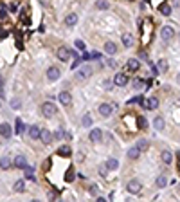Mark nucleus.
<instances>
[{"label":"nucleus","instance_id":"1","mask_svg":"<svg viewBox=\"0 0 180 202\" xmlns=\"http://www.w3.org/2000/svg\"><path fill=\"white\" fill-rule=\"evenodd\" d=\"M151 36H153L151 20H144V23H142V45H148L151 42Z\"/></svg>","mask_w":180,"mask_h":202},{"label":"nucleus","instance_id":"2","mask_svg":"<svg viewBox=\"0 0 180 202\" xmlns=\"http://www.w3.org/2000/svg\"><path fill=\"white\" fill-rule=\"evenodd\" d=\"M92 70H94V69H92L90 65H87V63H85V65H81V67H79V70H78L76 78H78V79H87V78H90V76H92Z\"/></svg>","mask_w":180,"mask_h":202},{"label":"nucleus","instance_id":"3","mask_svg":"<svg viewBox=\"0 0 180 202\" xmlns=\"http://www.w3.org/2000/svg\"><path fill=\"white\" fill-rule=\"evenodd\" d=\"M126 190L130 191V193H133V195H137V193H141V190H142V184L137 181V179H132L128 184H126Z\"/></svg>","mask_w":180,"mask_h":202},{"label":"nucleus","instance_id":"4","mask_svg":"<svg viewBox=\"0 0 180 202\" xmlns=\"http://www.w3.org/2000/svg\"><path fill=\"white\" fill-rule=\"evenodd\" d=\"M160 36H162V40H164V42L171 40V38L175 36V31H173V27H171V25H164V27L160 29Z\"/></svg>","mask_w":180,"mask_h":202},{"label":"nucleus","instance_id":"5","mask_svg":"<svg viewBox=\"0 0 180 202\" xmlns=\"http://www.w3.org/2000/svg\"><path fill=\"white\" fill-rule=\"evenodd\" d=\"M41 112H43L45 117H52V116L56 114V107H54L52 103H43V105H41Z\"/></svg>","mask_w":180,"mask_h":202},{"label":"nucleus","instance_id":"6","mask_svg":"<svg viewBox=\"0 0 180 202\" xmlns=\"http://www.w3.org/2000/svg\"><path fill=\"white\" fill-rule=\"evenodd\" d=\"M70 56H72V51H70L69 47H59V49H58V58H59L61 61H69Z\"/></svg>","mask_w":180,"mask_h":202},{"label":"nucleus","instance_id":"7","mask_svg":"<svg viewBox=\"0 0 180 202\" xmlns=\"http://www.w3.org/2000/svg\"><path fill=\"white\" fill-rule=\"evenodd\" d=\"M88 139H90L92 143H101V139H103V132H101V128H92Z\"/></svg>","mask_w":180,"mask_h":202},{"label":"nucleus","instance_id":"8","mask_svg":"<svg viewBox=\"0 0 180 202\" xmlns=\"http://www.w3.org/2000/svg\"><path fill=\"white\" fill-rule=\"evenodd\" d=\"M112 110H114V107L108 105V103H101V105H99V114H101L103 117H110V116H112Z\"/></svg>","mask_w":180,"mask_h":202},{"label":"nucleus","instance_id":"9","mask_svg":"<svg viewBox=\"0 0 180 202\" xmlns=\"http://www.w3.org/2000/svg\"><path fill=\"white\" fill-rule=\"evenodd\" d=\"M0 135L5 137V139H9V137L13 135V130H11V125H9V123H2V125H0Z\"/></svg>","mask_w":180,"mask_h":202},{"label":"nucleus","instance_id":"10","mask_svg":"<svg viewBox=\"0 0 180 202\" xmlns=\"http://www.w3.org/2000/svg\"><path fill=\"white\" fill-rule=\"evenodd\" d=\"M59 76H61L59 69H56V67H49V69H47V78H49L50 81H56Z\"/></svg>","mask_w":180,"mask_h":202},{"label":"nucleus","instance_id":"11","mask_svg":"<svg viewBox=\"0 0 180 202\" xmlns=\"http://www.w3.org/2000/svg\"><path fill=\"white\" fill-rule=\"evenodd\" d=\"M58 99H59V103H61L63 107H69V105L72 103V96H70L69 92H59Z\"/></svg>","mask_w":180,"mask_h":202},{"label":"nucleus","instance_id":"12","mask_svg":"<svg viewBox=\"0 0 180 202\" xmlns=\"http://www.w3.org/2000/svg\"><path fill=\"white\" fill-rule=\"evenodd\" d=\"M78 23V14L76 13H69L67 16H65V25L67 27H74Z\"/></svg>","mask_w":180,"mask_h":202},{"label":"nucleus","instance_id":"13","mask_svg":"<svg viewBox=\"0 0 180 202\" xmlns=\"http://www.w3.org/2000/svg\"><path fill=\"white\" fill-rule=\"evenodd\" d=\"M114 83L119 85V87H124V85L128 83V76L123 74V72H119V74H115V78H114Z\"/></svg>","mask_w":180,"mask_h":202},{"label":"nucleus","instance_id":"14","mask_svg":"<svg viewBox=\"0 0 180 202\" xmlns=\"http://www.w3.org/2000/svg\"><path fill=\"white\" fill-rule=\"evenodd\" d=\"M13 166H14V168H25V166H27V159H25L23 155H16L14 161H13Z\"/></svg>","mask_w":180,"mask_h":202},{"label":"nucleus","instance_id":"15","mask_svg":"<svg viewBox=\"0 0 180 202\" xmlns=\"http://www.w3.org/2000/svg\"><path fill=\"white\" fill-rule=\"evenodd\" d=\"M40 139H41L45 145H50V143H52V134H50L47 128H43V130H41V134H40Z\"/></svg>","mask_w":180,"mask_h":202},{"label":"nucleus","instance_id":"16","mask_svg":"<svg viewBox=\"0 0 180 202\" xmlns=\"http://www.w3.org/2000/svg\"><path fill=\"white\" fill-rule=\"evenodd\" d=\"M40 134H41V130H40L36 125L29 126V137H31V139H40Z\"/></svg>","mask_w":180,"mask_h":202},{"label":"nucleus","instance_id":"17","mask_svg":"<svg viewBox=\"0 0 180 202\" xmlns=\"http://www.w3.org/2000/svg\"><path fill=\"white\" fill-rule=\"evenodd\" d=\"M106 168H108L110 172H115V170L119 168V161H117L115 157H110V159L106 161Z\"/></svg>","mask_w":180,"mask_h":202},{"label":"nucleus","instance_id":"18","mask_svg":"<svg viewBox=\"0 0 180 202\" xmlns=\"http://www.w3.org/2000/svg\"><path fill=\"white\" fill-rule=\"evenodd\" d=\"M160 159H162L164 164H171V163H173V155H171V152H168V150H164V152L160 154Z\"/></svg>","mask_w":180,"mask_h":202},{"label":"nucleus","instance_id":"19","mask_svg":"<svg viewBox=\"0 0 180 202\" xmlns=\"http://www.w3.org/2000/svg\"><path fill=\"white\" fill-rule=\"evenodd\" d=\"M139 155H141V148L139 146H132L128 150V157L130 159H139Z\"/></svg>","mask_w":180,"mask_h":202},{"label":"nucleus","instance_id":"20","mask_svg":"<svg viewBox=\"0 0 180 202\" xmlns=\"http://www.w3.org/2000/svg\"><path fill=\"white\" fill-rule=\"evenodd\" d=\"M159 11H160L164 16H169V14H171V5L164 2V4H160V5H159Z\"/></svg>","mask_w":180,"mask_h":202},{"label":"nucleus","instance_id":"21","mask_svg":"<svg viewBox=\"0 0 180 202\" xmlns=\"http://www.w3.org/2000/svg\"><path fill=\"white\" fill-rule=\"evenodd\" d=\"M105 51H106L108 54H112V56H114V54L117 52V47H115V43H114V42H106V43H105Z\"/></svg>","mask_w":180,"mask_h":202},{"label":"nucleus","instance_id":"22","mask_svg":"<svg viewBox=\"0 0 180 202\" xmlns=\"http://www.w3.org/2000/svg\"><path fill=\"white\" fill-rule=\"evenodd\" d=\"M11 166H13V163H11L9 157H0V168L2 170H9Z\"/></svg>","mask_w":180,"mask_h":202},{"label":"nucleus","instance_id":"23","mask_svg":"<svg viewBox=\"0 0 180 202\" xmlns=\"http://www.w3.org/2000/svg\"><path fill=\"white\" fill-rule=\"evenodd\" d=\"M126 67H128V70H132V72H135V70H139V61L137 60H128V63H126Z\"/></svg>","mask_w":180,"mask_h":202},{"label":"nucleus","instance_id":"24","mask_svg":"<svg viewBox=\"0 0 180 202\" xmlns=\"http://www.w3.org/2000/svg\"><path fill=\"white\" fill-rule=\"evenodd\" d=\"M23 170H25V172H23V173H25V179H29V181H34V168H31V166H25Z\"/></svg>","mask_w":180,"mask_h":202},{"label":"nucleus","instance_id":"25","mask_svg":"<svg viewBox=\"0 0 180 202\" xmlns=\"http://www.w3.org/2000/svg\"><path fill=\"white\" fill-rule=\"evenodd\" d=\"M157 69H159L160 72H168V60H159Z\"/></svg>","mask_w":180,"mask_h":202},{"label":"nucleus","instance_id":"26","mask_svg":"<svg viewBox=\"0 0 180 202\" xmlns=\"http://www.w3.org/2000/svg\"><path fill=\"white\" fill-rule=\"evenodd\" d=\"M13 188H14V191H18V193H22V191H25V182H23V181H16Z\"/></svg>","mask_w":180,"mask_h":202},{"label":"nucleus","instance_id":"27","mask_svg":"<svg viewBox=\"0 0 180 202\" xmlns=\"http://www.w3.org/2000/svg\"><path fill=\"white\" fill-rule=\"evenodd\" d=\"M157 107H159V99H157V98H150V99H148V108H150V110H155Z\"/></svg>","mask_w":180,"mask_h":202},{"label":"nucleus","instance_id":"28","mask_svg":"<svg viewBox=\"0 0 180 202\" xmlns=\"http://www.w3.org/2000/svg\"><path fill=\"white\" fill-rule=\"evenodd\" d=\"M153 126H155L157 130H164V119H162V117H155Z\"/></svg>","mask_w":180,"mask_h":202},{"label":"nucleus","instance_id":"29","mask_svg":"<svg viewBox=\"0 0 180 202\" xmlns=\"http://www.w3.org/2000/svg\"><path fill=\"white\" fill-rule=\"evenodd\" d=\"M23 130H25V126H23V123H22V119L18 117V119H16V128H14V132H16V134L20 135V134H23Z\"/></svg>","mask_w":180,"mask_h":202},{"label":"nucleus","instance_id":"30","mask_svg":"<svg viewBox=\"0 0 180 202\" xmlns=\"http://www.w3.org/2000/svg\"><path fill=\"white\" fill-rule=\"evenodd\" d=\"M132 42H133L132 34H123V45H124V47H130V45H132Z\"/></svg>","mask_w":180,"mask_h":202},{"label":"nucleus","instance_id":"31","mask_svg":"<svg viewBox=\"0 0 180 202\" xmlns=\"http://www.w3.org/2000/svg\"><path fill=\"white\" fill-rule=\"evenodd\" d=\"M166 184H168V179H166V175H159V177H157V186H159V188H164Z\"/></svg>","mask_w":180,"mask_h":202},{"label":"nucleus","instance_id":"32","mask_svg":"<svg viewBox=\"0 0 180 202\" xmlns=\"http://www.w3.org/2000/svg\"><path fill=\"white\" fill-rule=\"evenodd\" d=\"M81 123H83V126H85V128H88V126H92V117H90L88 114H85V116H83V121H81Z\"/></svg>","mask_w":180,"mask_h":202},{"label":"nucleus","instance_id":"33","mask_svg":"<svg viewBox=\"0 0 180 202\" xmlns=\"http://www.w3.org/2000/svg\"><path fill=\"white\" fill-rule=\"evenodd\" d=\"M96 5H97V9H103V11L110 7V4H108L106 0H97V4H96Z\"/></svg>","mask_w":180,"mask_h":202},{"label":"nucleus","instance_id":"34","mask_svg":"<svg viewBox=\"0 0 180 202\" xmlns=\"http://www.w3.org/2000/svg\"><path fill=\"white\" fill-rule=\"evenodd\" d=\"M58 154L59 155H70V148L65 145V146H61V148H58Z\"/></svg>","mask_w":180,"mask_h":202},{"label":"nucleus","instance_id":"35","mask_svg":"<svg viewBox=\"0 0 180 202\" xmlns=\"http://www.w3.org/2000/svg\"><path fill=\"white\" fill-rule=\"evenodd\" d=\"M139 128H148V121H146V117H139Z\"/></svg>","mask_w":180,"mask_h":202},{"label":"nucleus","instance_id":"36","mask_svg":"<svg viewBox=\"0 0 180 202\" xmlns=\"http://www.w3.org/2000/svg\"><path fill=\"white\" fill-rule=\"evenodd\" d=\"M137 146L141 148V152H142V150H148V141H144V139H141V141L137 143Z\"/></svg>","mask_w":180,"mask_h":202},{"label":"nucleus","instance_id":"37","mask_svg":"<svg viewBox=\"0 0 180 202\" xmlns=\"http://www.w3.org/2000/svg\"><path fill=\"white\" fill-rule=\"evenodd\" d=\"M88 193H90V195H94V197H96V195H97V193H99V190H97V186H96V184H92V186H90V188H88Z\"/></svg>","mask_w":180,"mask_h":202},{"label":"nucleus","instance_id":"38","mask_svg":"<svg viewBox=\"0 0 180 202\" xmlns=\"http://www.w3.org/2000/svg\"><path fill=\"white\" fill-rule=\"evenodd\" d=\"M54 137H56L58 141H61V137H63V130H61V128H58V130L54 132Z\"/></svg>","mask_w":180,"mask_h":202},{"label":"nucleus","instance_id":"39","mask_svg":"<svg viewBox=\"0 0 180 202\" xmlns=\"http://www.w3.org/2000/svg\"><path fill=\"white\" fill-rule=\"evenodd\" d=\"M79 63H81V60H79V56H78V58L74 60V63H72V70H74V69H78V67H79Z\"/></svg>","mask_w":180,"mask_h":202},{"label":"nucleus","instance_id":"40","mask_svg":"<svg viewBox=\"0 0 180 202\" xmlns=\"http://www.w3.org/2000/svg\"><path fill=\"white\" fill-rule=\"evenodd\" d=\"M11 108H20V101L18 99H13L11 101Z\"/></svg>","mask_w":180,"mask_h":202},{"label":"nucleus","instance_id":"41","mask_svg":"<svg viewBox=\"0 0 180 202\" xmlns=\"http://www.w3.org/2000/svg\"><path fill=\"white\" fill-rule=\"evenodd\" d=\"M5 16H7V11L4 5H0V18H5Z\"/></svg>","mask_w":180,"mask_h":202},{"label":"nucleus","instance_id":"42","mask_svg":"<svg viewBox=\"0 0 180 202\" xmlns=\"http://www.w3.org/2000/svg\"><path fill=\"white\" fill-rule=\"evenodd\" d=\"M76 47H78V49H81V51H83V49H85V43H83V42H81V40H76Z\"/></svg>","mask_w":180,"mask_h":202},{"label":"nucleus","instance_id":"43","mask_svg":"<svg viewBox=\"0 0 180 202\" xmlns=\"http://www.w3.org/2000/svg\"><path fill=\"white\" fill-rule=\"evenodd\" d=\"M81 60H85V61H88V60H92V54H88V52H85V54L81 56Z\"/></svg>","mask_w":180,"mask_h":202},{"label":"nucleus","instance_id":"44","mask_svg":"<svg viewBox=\"0 0 180 202\" xmlns=\"http://www.w3.org/2000/svg\"><path fill=\"white\" fill-rule=\"evenodd\" d=\"M105 89H106V90H110V89H112V81H110V79H106V81H105Z\"/></svg>","mask_w":180,"mask_h":202},{"label":"nucleus","instance_id":"45","mask_svg":"<svg viewBox=\"0 0 180 202\" xmlns=\"http://www.w3.org/2000/svg\"><path fill=\"white\" fill-rule=\"evenodd\" d=\"M101 56H99V52H92V60H99Z\"/></svg>","mask_w":180,"mask_h":202},{"label":"nucleus","instance_id":"46","mask_svg":"<svg viewBox=\"0 0 180 202\" xmlns=\"http://www.w3.org/2000/svg\"><path fill=\"white\" fill-rule=\"evenodd\" d=\"M108 65H110V67H117V61H115V60H110Z\"/></svg>","mask_w":180,"mask_h":202},{"label":"nucleus","instance_id":"47","mask_svg":"<svg viewBox=\"0 0 180 202\" xmlns=\"http://www.w3.org/2000/svg\"><path fill=\"white\" fill-rule=\"evenodd\" d=\"M0 98H4V89L0 87Z\"/></svg>","mask_w":180,"mask_h":202},{"label":"nucleus","instance_id":"48","mask_svg":"<svg viewBox=\"0 0 180 202\" xmlns=\"http://www.w3.org/2000/svg\"><path fill=\"white\" fill-rule=\"evenodd\" d=\"M178 81H180V74H178Z\"/></svg>","mask_w":180,"mask_h":202}]
</instances>
